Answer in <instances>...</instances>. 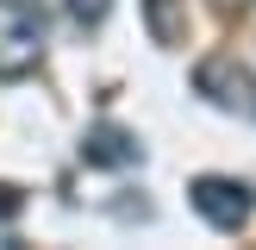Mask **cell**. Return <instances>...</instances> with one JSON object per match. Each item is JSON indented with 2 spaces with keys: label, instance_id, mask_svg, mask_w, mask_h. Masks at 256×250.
Here are the masks:
<instances>
[{
  "label": "cell",
  "instance_id": "obj_1",
  "mask_svg": "<svg viewBox=\"0 0 256 250\" xmlns=\"http://www.w3.org/2000/svg\"><path fill=\"white\" fill-rule=\"evenodd\" d=\"M44 56V12L25 0H0V75H25Z\"/></svg>",
  "mask_w": 256,
  "mask_h": 250
},
{
  "label": "cell",
  "instance_id": "obj_2",
  "mask_svg": "<svg viewBox=\"0 0 256 250\" xmlns=\"http://www.w3.org/2000/svg\"><path fill=\"white\" fill-rule=\"evenodd\" d=\"M188 200H194V212L206 225H219V232H238V225L250 219V188L225 182V175H200V182L188 188Z\"/></svg>",
  "mask_w": 256,
  "mask_h": 250
},
{
  "label": "cell",
  "instance_id": "obj_3",
  "mask_svg": "<svg viewBox=\"0 0 256 250\" xmlns=\"http://www.w3.org/2000/svg\"><path fill=\"white\" fill-rule=\"evenodd\" d=\"M82 162H94V169H125V162H138V138L125 132V125H94V132L82 138Z\"/></svg>",
  "mask_w": 256,
  "mask_h": 250
},
{
  "label": "cell",
  "instance_id": "obj_4",
  "mask_svg": "<svg viewBox=\"0 0 256 250\" xmlns=\"http://www.w3.org/2000/svg\"><path fill=\"white\" fill-rule=\"evenodd\" d=\"M150 32H156V44H175V38H182V25H175V0H150Z\"/></svg>",
  "mask_w": 256,
  "mask_h": 250
},
{
  "label": "cell",
  "instance_id": "obj_5",
  "mask_svg": "<svg viewBox=\"0 0 256 250\" xmlns=\"http://www.w3.org/2000/svg\"><path fill=\"white\" fill-rule=\"evenodd\" d=\"M106 6H112V0H69L75 25H100V19H106Z\"/></svg>",
  "mask_w": 256,
  "mask_h": 250
},
{
  "label": "cell",
  "instance_id": "obj_6",
  "mask_svg": "<svg viewBox=\"0 0 256 250\" xmlns=\"http://www.w3.org/2000/svg\"><path fill=\"white\" fill-rule=\"evenodd\" d=\"M19 212V188H0V219H12Z\"/></svg>",
  "mask_w": 256,
  "mask_h": 250
}]
</instances>
